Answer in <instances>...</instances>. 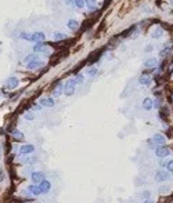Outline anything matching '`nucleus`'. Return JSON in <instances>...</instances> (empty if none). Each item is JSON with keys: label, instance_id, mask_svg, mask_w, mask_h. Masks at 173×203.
Here are the masks:
<instances>
[{"label": "nucleus", "instance_id": "obj_30", "mask_svg": "<svg viewBox=\"0 0 173 203\" xmlns=\"http://www.w3.org/2000/svg\"><path fill=\"white\" fill-rule=\"evenodd\" d=\"M166 164H168V162H166V160H165V159H163V157H162V159H161V162H159V166H161V167H165V166H166Z\"/></svg>", "mask_w": 173, "mask_h": 203}, {"label": "nucleus", "instance_id": "obj_21", "mask_svg": "<svg viewBox=\"0 0 173 203\" xmlns=\"http://www.w3.org/2000/svg\"><path fill=\"white\" fill-rule=\"evenodd\" d=\"M163 36V29L162 28H155L152 30V37L154 39H161Z\"/></svg>", "mask_w": 173, "mask_h": 203}, {"label": "nucleus", "instance_id": "obj_5", "mask_svg": "<svg viewBox=\"0 0 173 203\" xmlns=\"http://www.w3.org/2000/svg\"><path fill=\"white\" fill-rule=\"evenodd\" d=\"M31 178H32L33 182L39 184V182H42L43 180H46V174L42 173V171H33V173L31 174Z\"/></svg>", "mask_w": 173, "mask_h": 203}, {"label": "nucleus", "instance_id": "obj_17", "mask_svg": "<svg viewBox=\"0 0 173 203\" xmlns=\"http://www.w3.org/2000/svg\"><path fill=\"white\" fill-rule=\"evenodd\" d=\"M67 26H68L71 30H73V32H75V30L79 29V22L76 20H69L68 22H67Z\"/></svg>", "mask_w": 173, "mask_h": 203}, {"label": "nucleus", "instance_id": "obj_34", "mask_svg": "<svg viewBox=\"0 0 173 203\" xmlns=\"http://www.w3.org/2000/svg\"><path fill=\"white\" fill-rule=\"evenodd\" d=\"M172 78H173V73H172Z\"/></svg>", "mask_w": 173, "mask_h": 203}, {"label": "nucleus", "instance_id": "obj_4", "mask_svg": "<svg viewBox=\"0 0 173 203\" xmlns=\"http://www.w3.org/2000/svg\"><path fill=\"white\" fill-rule=\"evenodd\" d=\"M33 52H35V54H39V52H42V54H49L50 50L46 44H43V43H36L35 47H33Z\"/></svg>", "mask_w": 173, "mask_h": 203}, {"label": "nucleus", "instance_id": "obj_10", "mask_svg": "<svg viewBox=\"0 0 173 203\" xmlns=\"http://www.w3.org/2000/svg\"><path fill=\"white\" fill-rule=\"evenodd\" d=\"M39 188H40V192L42 193H49L50 189H51V184L47 180H43L42 182H39Z\"/></svg>", "mask_w": 173, "mask_h": 203}, {"label": "nucleus", "instance_id": "obj_1", "mask_svg": "<svg viewBox=\"0 0 173 203\" xmlns=\"http://www.w3.org/2000/svg\"><path fill=\"white\" fill-rule=\"evenodd\" d=\"M21 37L22 39H26L29 40V42H35V43H40L44 40V33L43 32H33L31 33V35H26V33H21Z\"/></svg>", "mask_w": 173, "mask_h": 203}, {"label": "nucleus", "instance_id": "obj_24", "mask_svg": "<svg viewBox=\"0 0 173 203\" xmlns=\"http://www.w3.org/2000/svg\"><path fill=\"white\" fill-rule=\"evenodd\" d=\"M86 73H87V76H90V78H93V76L97 75V69L94 68V66H90V68H87V71H86Z\"/></svg>", "mask_w": 173, "mask_h": 203}, {"label": "nucleus", "instance_id": "obj_18", "mask_svg": "<svg viewBox=\"0 0 173 203\" xmlns=\"http://www.w3.org/2000/svg\"><path fill=\"white\" fill-rule=\"evenodd\" d=\"M158 65V59L157 58H148L145 62H144V66L145 68H155Z\"/></svg>", "mask_w": 173, "mask_h": 203}, {"label": "nucleus", "instance_id": "obj_8", "mask_svg": "<svg viewBox=\"0 0 173 203\" xmlns=\"http://www.w3.org/2000/svg\"><path fill=\"white\" fill-rule=\"evenodd\" d=\"M20 84V80H18V78H8L7 79V82H6V89H8V90H13V89H15L17 86Z\"/></svg>", "mask_w": 173, "mask_h": 203}, {"label": "nucleus", "instance_id": "obj_31", "mask_svg": "<svg viewBox=\"0 0 173 203\" xmlns=\"http://www.w3.org/2000/svg\"><path fill=\"white\" fill-rule=\"evenodd\" d=\"M168 191H169V187H166V188H165V187H161V188H159V192H161V193L168 192Z\"/></svg>", "mask_w": 173, "mask_h": 203}, {"label": "nucleus", "instance_id": "obj_6", "mask_svg": "<svg viewBox=\"0 0 173 203\" xmlns=\"http://www.w3.org/2000/svg\"><path fill=\"white\" fill-rule=\"evenodd\" d=\"M39 105L46 106V108H51V106L56 105V102H54V98H51V97H43V98L39 100Z\"/></svg>", "mask_w": 173, "mask_h": 203}, {"label": "nucleus", "instance_id": "obj_20", "mask_svg": "<svg viewBox=\"0 0 173 203\" xmlns=\"http://www.w3.org/2000/svg\"><path fill=\"white\" fill-rule=\"evenodd\" d=\"M67 37L65 33H62V32H54L53 33V40L54 42H60V40H64Z\"/></svg>", "mask_w": 173, "mask_h": 203}, {"label": "nucleus", "instance_id": "obj_2", "mask_svg": "<svg viewBox=\"0 0 173 203\" xmlns=\"http://www.w3.org/2000/svg\"><path fill=\"white\" fill-rule=\"evenodd\" d=\"M75 86H76V82L75 79H68L65 82V86H64V94L68 95V97H71L73 93H75Z\"/></svg>", "mask_w": 173, "mask_h": 203}, {"label": "nucleus", "instance_id": "obj_32", "mask_svg": "<svg viewBox=\"0 0 173 203\" xmlns=\"http://www.w3.org/2000/svg\"><path fill=\"white\" fill-rule=\"evenodd\" d=\"M65 2H67V4H68V6H75V4H73V0H65Z\"/></svg>", "mask_w": 173, "mask_h": 203}, {"label": "nucleus", "instance_id": "obj_33", "mask_svg": "<svg viewBox=\"0 0 173 203\" xmlns=\"http://www.w3.org/2000/svg\"><path fill=\"white\" fill-rule=\"evenodd\" d=\"M144 203H154V202H152V200H145Z\"/></svg>", "mask_w": 173, "mask_h": 203}, {"label": "nucleus", "instance_id": "obj_27", "mask_svg": "<svg viewBox=\"0 0 173 203\" xmlns=\"http://www.w3.org/2000/svg\"><path fill=\"white\" fill-rule=\"evenodd\" d=\"M75 82H76V84H82L83 83V75H80V73H78V75H75Z\"/></svg>", "mask_w": 173, "mask_h": 203}, {"label": "nucleus", "instance_id": "obj_26", "mask_svg": "<svg viewBox=\"0 0 173 203\" xmlns=\"http://www.w3.org/2000/svg\"><path fill=\"white\" fill-rule=\"evenodd\" d=\"M73 4L78 8H83L85 7V0H73Z\"/></svg>", "mask_w": 173, "mask_h": 203}, {"label": "nucleus", "instance_id": "obj_15", "mask_svg": "<svg viewBox=\"0 0 173 203\" xmlns=\"http://www.w3.org/2000/svg\"><path fill=\"white\" fill-rule=\"evenodd\" d=\"M139 83H140V84H143V86H148V84H151V78L147 75V73H144V75L140 76V79H139Z\"/></svg>", "mask_w": 173, "mask_h": 203}, {"label": "nucleus", "instance_id": "obj_14", "mask_svg": "<svg viewBox=\"0 0 173 203\" xmlns=\"http://www.w3.org/2000/svg\"><path fill=\"white\" fill-rule=\"evenodd\" d=\"M28 191H29V193L31 195H33V196H39L40 193V188H39V185H29L28 187Z\"/></svg>", "mask_w": 173, "mask_h": 203}, {"label": "nucleus", "instance_id": "obj_9", "mask_svg": "<svg viewBox=\"0 0 173 203\" xmlns=\"http://www.w3.org/2000/svg\"><path fill=\"white\" fill-rule=\"evenodd\" d=\"M35 151V145L32 144H25L22 147H20V154L21 155H28V154H32Z\"/></svg>", "mask_w": 173, "mask_h": 203}, {"label": "nucleus", "instance_id": "obj_16", "mask_svg": "<svg viewBox=\"0 0 173 203\" xmlns=\"http://www.w3.org/2000/svg\"><path fill=\"white\" fill-rule=\"evenodd\" d=\"M154 106V102L151 98H144L143 100V108L145 109V111H151Z\"/></svg>", "mask_w": 173, "mask_h": 203}, {"label": "nucleus", "instance_id": "obj_28", "mask_svg": "<svg viewBox=\"0 0 173 203\" xmlns=\"http://www.w3.org/2000/svg\"><path fill=\"white\" fill-rule=\"evenodd\" d=\"M166 169L170 171V173H173V160H169V162H168Z\"/></svg>", "mask_w": 173, "mask_h": 203}, {"label": "nucleus", "instance_id": "obj_22", "mask_svg": "<svg viewBox=\"0 0 173 203\" xmlns=\"http://www.w3.org/2000/svg\"><path fill=\"white\" fill-rule=\"evenodd\" d=\"M38 58H39V57H38V54H35V52H33V54H29V56L25 58L24 64H29L31 61H33V59H38Z\"/></svg>", "mask_w": 173, "mask_h": 203}, {"label": "nucleus", "instance_id": "obj_11", "mask_svg": "<svg viewBox=\"0 0 173 203\" xmlns=\"http://www.w3.org/2000/svg\"><path fill=\"white\" fill-rule=\"evenodd\" d=\"M42 65H43V61H40V59L38 58V59H33V61H31L29 64H26V68L32 71V69H38V68H40Z\"/></svg>", "mask_w": 173, "mask_h": 203}, {"label": "nucleus", "instance_id": "obj_19", "mask_svg": "<svg viewBox=\"0 0 173 203\" xmlns=\"http://www.w3.org/2000/svg\"><path fill=\"white\" fill-rule=\"evenodd\" d=\"M85 4L87 6V10H89V11H94L96 7H97L96 0H85Z\"/></svg>", "mask_w": 173, "mask_h": 203}, {"label": "nucleus", "instance_id": "obj_25", "mask_svg": "<svg viewBox=\"0 0 173 203\" xmlns=\"http://www.w3.org/2000/svg\"><path fill=\"white\" fill-rule=\"evenodd\" d=\"M11 135H13V137H15V138H21V140L24 138L22 131H20V130H13V131H11Z\"/></svg>", "mask_w": 173, "mask_h": 203}, {"label": "nucleus", "instance_id": "obj_29", "mask_svg": "<svg viewBox=\"0 0 173 203\" xmlns=\"http://www.w3.org/2000/svg\"><path fill=\"white\" fill-rule=\"evenodd\" d=\"M24 118H25L26 120H33V119H35V115H33V113H26Z\"/></svg>", "mask_w": 173, "mask_h": 203}, {"label": "nucleus", "instance_id": "obj_7", "mask_svg": "<svg viewBox=\"0 0 173 203\" xmlns=\"http://www.w3.org/2000/svg\"><path fill=\"white\" fill-rule=\"evenodd\" d=\"M169 154H170V149L168 147H158L157 149H155V155H157L158 157H166V156H169Z\"/></svg>", "mask_w": 173, "mask_h": 203}, {"label": "nucleus", "instance_id": "obj_3", "mask_svg": "<svg viewBox=\"0 0 173 203\" xmlns=\"http://www.w3.org/2000/svg\"><path fill=\"white\" fill-rule=\"evenodd\" d=\"M169 178H170V174L168 173V171H165V170H158L157 173H155V180H157L158 182L168 181Z\"/></svg>", "mask_w": 173, "mask_h": 203}, {"label": "nucleus", "instance_id": "obj_13", "mask_svg": "<svg viewBox=\"0 0 173 203\" xmlns=\"http://www.w3.org/2000/svg\"><path fill=\"white\" fill-rule=\"evenodd\" d=\"M64 93V84L62 83H57V86H56V89L53 90V97L54 98H57V97H60V95Z\"/></svg>", "mask_w": 173, "mask_h": 203}, {"label": "nucleus", "instance_id": "obj_12", "mask_svg": "<svg viewBox=\"0 0 173 203\" xmlns=\"http://www.w3.org/2000/svg\"><path fill=\"white\" fill-rule=\"evenodd\" d=\"M151 140H152V142L155 145H163V144H165V140H166V138H165V135H162V134H155L152 138H151Z\"/></svg>", "mask_w": 173, "mask_h": 203}, {"label": "nucleus", "instance_id": "obj_23", "mask_svg": "<svg viewBox=\"0 0 173 203\" xmlns=\"http://www.w3.org/2000/svg\"><path fill=\"white\" fill-rule=\"evenodd\" d=\"M36 162H38V157H36V156L25 157V159H24V163H26V164H35Z\"/></svg>", "mask_w": 173, "mask_h": 203}]
</instances>
